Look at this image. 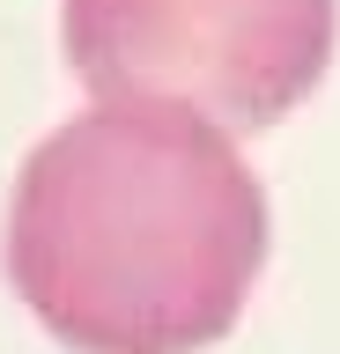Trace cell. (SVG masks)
<instances>
[{"label": "cell", "mask_w": 340, "mask_h": 354, "mask_svg": "<svg viewBox=\"0 0 340 354\" xmlns=\"http://www.w3.org/2000/svg\"><path fill=\"white\" fill-rule=\"evenodd\" d=\"M67 59L96 96L274 126L325 82L340 0H67Z\"/></svg>", "instance_id": "7a4b0ae2"}, {"label": "cell", "mask_w": 340, "mask_h": 354, "mask_svg": "<svg viewBox=\"0 0 340 354\" xmlns=\"http://www.w3.org/2000/svg\"><path fill=\"white\" fill-rule=\"evenodd\" d=\"M267 266V192L185 104H89L30 148L8 281L74 354H200Z\"/></svg>", "instance_id": "6da1fadb"}]
</instances>
